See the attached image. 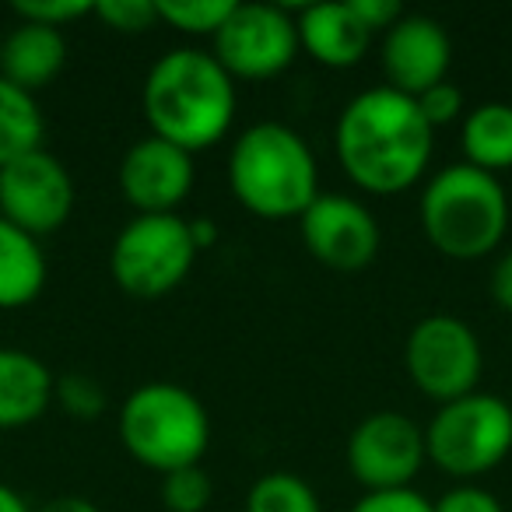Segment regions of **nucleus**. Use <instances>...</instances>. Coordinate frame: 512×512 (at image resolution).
Segmentation results:
<instances>
[{
    "label": "nucleus",
    "instance_id": "f257e3e1",
    "mask_svg": "<svg viewBox=\"0 0 512 512\" xmlns=\"http://www.w3.org/2000/svg\"><path fill=\"white\" fill-rule=\"evenodd\" d=\"M435 130L418 102L393 88H365L341 109L334 151L348 179L365 193L393 197L425 176L432 162Z\"/></svg>",
    "mask_w": 512,
    "mask_h": 512
},
{
    "label": "nucleus",
    "instance_id": "f03ea898",
    "mask_svg": "<svg viewBox=\"0 0 512 512\" xmlns=\"http://www.w3.org/2000/svg\"><path fill=\"white\" fill-rule=\"evenodd\" d=\"M141 106L155 137L183 151L214 148L235 120V81L211 53L176 46L151 64Z\"/></svg>",
    "mask_w": 512,
    "mask_h": 512
},
{
    "label": "nucleus",
    "instance_id": "7ed1b4c3",
    "mask_svg": "<svg viewBox=\"0 0 512 512\" xmlns=\"http://www.w3.org/2000/svg\"><path fill=\"white\" fill-rule=\"evenodd\" d=\"M228 186L256 218L299 221L302 211L320 197L316 155L299 130L274 120L253 123L232 144Z\"/></svg>",
    "mask_w": 512,
    "mask_h": 512
},
{
    "label": "nucleus",
    "instance_id": "20e7f679",
    "mask_svg": "<svg viewBox=\"0 0 512 512\" xmlns=\"http://www.w3.org/2000/svg\"><path fill=\"white\" fill-rule=\"evenodd\" d=\"M509 197L498 176L467 162L439 169L425 183L418 218L425 239L449 260H481L502 246L509 232Z\"/></svg>",
    "mask_w": 512,
    "mask_h": 512
},
{
    "label": "nucleus",
    "instance_id": "39448f33",
    "mask_svg": "<svg viewBox=\"0 0 512 512\" xmlns=\"http://www.w3.org/2000/svg\"><path fill=\"white\" fill-rule=\"evenodd\" d=\"M120 442L141 467L155 474L197 467L211 442L207 407L179 383H144L120 407Z\"/></svg>",
    "mask_w": 512,
    "mask_h": 512
},
{
    "label": "nucleus",
    "instance_id": "423d86ee",
    "mask_svg": "<svg viewBox=\"0 0 512 512\" xmlns=\"http://www.w3.org/2000/svg\"><path fill=\"white\" fill-rule=\"evenodd\" d=\"M425 453L463 484L488 474L512 453V407L481 390L442 404L425 428Z\"/></svg>",
    "mask_w": 512,
    "mask_h": 512
},
{
    "label": "nucleus",
    "instance_id": "0eeeda50",
    "mask_svg": "<svg viewBox=\"0 0 512 512\" xmlns=\"http://www.w3.org/2000/svg\"><path fill=\"white\" fill-rule=\"evenodd\" d=\"M190 221L179 214H137L109 249V274L134 299H162L190 278L197 264Z\"/></svg>",
    "mask_w": 512,
    "mask_h": 512
},
{
    "label": "nucleus",
    "instance_id": "6e6552de",
    "mask_svg": "<svg viewBox=\"0 0 512 512\" xmlns=\"http://www.w3.org/2000/svg\"><path fill=\"white\" fill-rule=\"evenodd\" d=\"M404 365L411 383L442 407L477 393L484 372V351L470 323L449 313H432L414 323L407 334Z\"/></svg>",
    "mask_w": 512,
    "mask_h": 512
},
{
    "label": "nucleus",
    "instance_id": "1a4fd4ad",
    "mask_svg": "<svg viewBox=\"0 0 512 512\" xmlns=\"http://www.w3.org/2000/svg\"><path fill=\"white\" fill-rule=\"evenodd\" d=\"M211 43V57L225 67L232 81L278 78L302 50L292 11L278 4H239V0Z\"/></svg>",
    "mask_w": 512,
    "mask_h": 512
},
{
    "label": "nucleus",
    "instance_id": "9d476101",
    "mask_svg": "<svg viewBox=\"0 0 512 512\" xmlns=\"http://www.w3.org/2000/svg\"><path fill=\"white\" fill-rule=\"evenodd\" d=\"M425 453V428L400 411H372L348 439V470L365 491L414 488Z\"/></svg>",
    "mask_w": 512,
    "mask_h": 512
},
{
    "label": "nucleus",
    "instance_id": "9b49d317",
    "mask_svg": "<svg viewBox=\"0 0 512 512\" xmlns=\"http://www.w3.org/2000/svg\"><path fill=\"white\" fill-rule=\"evenodd\" d=\"M74 211V179L67 165L46 148L15 158L0 169V218L29 232L53 235Z\"/></svg>",
    "mask_w": 512,
    "mask_h": 512
},
{
    "label": "nucleus",
    "instance_id": "f8f14e48",
    "mask_svg": "<svg viewBox=\"0 0 512 512\" xmlns=\"http://www.w3.org/2000/svg\"><path fill=\"white\" fill-rule=\"evenodd\" d=\"M302 246L330 271H365L379 253V221L362 200L320 193L299 218Z\"/></svg>",
    "mask_w": 512,
    "mask_h": 512
},
{
    "label": "nucleus",
    "instance_id": "ddd939ff",
    "mask_svg": "<svg viewBox=\"0 0 512 512\" xmlns=\"http://www.w3.org/2000/svg\"><path fill=\"white\" fill-rule=\"evenodd\" d=\"M193 155L148 134L130 144L116 169V183L137 214H176L193 190Z\"/></svg>",
    "mask_w": 512,
    "mask_h": 512
},
{
    "label": "nucleus",
    "instance_id": "4468645a",
    "mask_svg": "<svg viewBox=\"0 0 512 512\" xmlns=\"http://www.w3.org/2000/svg\"><path fill=\"white\" fill-rule=\"evenodd\" d=\"M453 39L446 25L428 15H404L383 32V74L386 88L418 99L421 92L449 81Z\"/></svg>",
    "mask_w": 512,
    "mask_h": 512
},
{
    "label": "nucleus",
    "instance_id": "2eb2a0df",
    "mask_svg": "<svg viewBox=\"0 0 512 512\" xmlns=\"http://www.w3.org/2000/svg\"><path fill=\"white\" fill-rule=\"evenodd\" d=\"M295 29L299 46L323 67L348 71L362 64V57L372 46V32L355 15L348 0L344 4H306L295 11Z\"/></svg>",
    "mask_w": 512,
    "mask_h": 512
},
{
    "label": "nucleus",
    "instance_id": "dca6fc26",
    "mask_svg": "<svg viewBox=\"0 0 512 512\" xmlns=\"http://www.w3.org/2000/svg\"><path fill=\"white\" fill-rule=\"evenodd\" d=\"M57 376L43 358L22 348H0V432L36 425L53 404Z\"/></svg>",
    "mask_w": 512,
    "mask_h": 512
},
{
    "label": "nucleus",
    "instance_id": "f3484780",
    "mask_svg": "<svg viewBox=\"0 0 512 512\" xmlns=\"http://www.w3.org/2000/svg\"><path fill=\"white\" fill-rule=\"evenodd\" d=\"M67 64V39L60 29L18 22L0 46V78L36 95L39 88L53 85Z\"/></svg>",
    "mask_w": 512,
    "mask_h": 512
},
{
    "label": "nucleus",
    "instance_id": "a211bd4d",
    "mask_svg": "<svg viewBox=\"0 0 512 512\" xmlns=\"http://www.w3.org/2000/svg\"><path fill=\"white\" fill-rule=\"evenodd\" d=\"M46 256L39 239L0 218V309H25L46 288Z\"/></svg>",
    "mask_w": 512,
    "mask_h": 512
},
{
    "label": "nucleus",
    "instance_id": "6ab92c4d",
    "mask_svg": "<svg viewBox=\"0 0 512 512\" xmlns=\"http://www.w3.org/2000/svg\"><path fill=\"white\" fill-rule=\"evenodd\" d=\"M460 144L467 165L481 172H509L512 169V106L509 102H481L467 109L460 123Z\"/></svg>",
    "mask_w": 512,
    "mask_h": 512
},
{
    "label": "nucleus",
    "instance_id": "aec40b11",
    "mask_svg": "<svg viewBox=\"0 0 512 512\" xmlns=\"http://www.w3.org/2000/svg\"><path fill=\"white\" fill-rule=\"evenodd\" d=\"M46 120L36 95L0 78V169L43 148Z\"/></svg>",
    "mask_w": 512,
    "mask_h": 512
},
{
    "label": "nucleus",
    "instance_id": "412c9836",
    "mask_svg": "<svg viewBox=\"0 0 512 512\" xmlns=\"http://www.w3.org/2000/svg\"><path fill=\"white\" fill-rule=\"evenodd\" d=\"M242 512H323V505L306 477L292 470H271L249 484Z\"/></svg>",
    "mask_w": 512,
    "mask_h": 512
},
{
    "label": "nucleus",
    "instance_id": "4be33fe9",
    "mask_svg": "<svg viewBox=\"0 0 512 512\" xmlns=\"http://www.w3.org/2000/svg\"><path fill=\"white\" fill-rule=\"evenodd\" d=\"M235 0H158V22L186 32V36H211L232 15Z\"/></svg>",
    "mask_w": 512,
    "mask_h": 512
},
{
    "label": "nucleus",
    "instance_id": "5701e85b",
    "mask_svg": "<svg viewBox=\"0 0 512 512\" xmlns=\"http://www.w3.org/2000/svg\"><path fill=\"white\" fill-rule=\"evenodd\" d=\"M158 495H162V505L169 512H204L214 498V484L207 477V470L197 463V467H183L165 474Z\"/></svg>",
    "mask_w": 512,
    "mask_h": 512
},
{
    "label": "nucleus",
    "instance_id": "b1692460",
    "mask_svg": "<svg viewBox=\"0 0 512 512\" xmlns=\"http://www.w3.org/2000/svg\"><path fill=\"white\" fill-rule=\"evenodd\" d=\"M53 400H60V407L78 421L102 418L106 407H109L106 386H102L95 376H88V372H67V376H60Z\"/></svg>",
    "mask_w": 512,
    "mask_h": 512
},
{
    "label": "nucleus",
    "instance_id": "393cba45",
    "mask_svg": "<svg viewBox=\"0 0 512 512\" xmlns=\"http://www.w3.org/2000/svg\"><path fill=\"white\" fill-rule=\"evenodd\" d=\"M92 15L123 36H137V32L162 25L158 22V0H99V4H92Z\"/></svg>",
    "mask_w": 512,
    "mask_h": 512
},
{
    "label": "nucleus",
    "instance_id": "a878e982",
    "mask_svg": "<svg viewBox=\"0 0 512 512\" xmlns=\"http://www.w3.org/2000/svg\"><path fill=\"white\" fill-rule=\"evenodd\" d=\"M15 15L22 18V22L64 32V25L92 15V4H88V0H18Z\"/></svg>",
    "mask_w": 512,
    "mask_h": 512
},
{
    "label": "nucleus",
    "instance_id": "bb28decb",
    "mask_svg": "<svg viewBox=\"0 0 512 512\" xmlns=\"http://www.w3.org/2000/svg\"><path fill=\"white\" fill-rule=\"evenodd\" d=\"M414 102H418L421 116H425L432 130L449 127V123L467 116V109H463V92L453 85V81H442V85L428 88V92H421Z\"/></svg>",
    "mask_w": 512,
    "mask_h": 512
},
{
    "label": "nucleus",
    "instance_id": "cd10ccee",
    "mask_svg": "<svg viewBox=\"0 0 512 512\" xmlns=\"http://www.w3.org/2000/svg\"><path fill=\"white\" fill-rule=\"evenodd\" d=\"M432 512H505V509L495 491L467 481V484H456V488L442 491L432 502Z\"/></svg>",
    "mask_w": 512,
    "mask_h": 512
},
{
    "label": "nucleus",
    "instance_id": "c85d7f7f",
    "mask_svg": "<svg viewBox=\"0 0 512 512\" xmlns=\"http://www.w3.org/2000/svg\"><path fill=\"white\" fill-rule=\"evenodd\" d=\"M351 512H432V502L414 488L365 491V495L351 505Z\"/></svg>",
    "mask_w": 512,
    "mask_h": 512
},
{
    "label": "nucleus",
    "instance_id": "c756f323",
    "mask_svg": "<svg viewBox=\"0 0 512 512\" xmlns=\"http://www.w3.org/2000/svg\"><path fill=\"white\" fill-rule=\"evenodd\" d=\"M355 15L365 22V29L376 36V32H386L404 18V8H400V0H348Z\"/></svg>",
    "mask_w": 512,
    "mask_h": 512
},
{
    "label": "nucleus",
    "instance_id": "7c9ffc66",
    "mask_svg": "<svg viewBox=\"0 0 512 512\" xmlns=\"http://www.w3.org/2000/svg\"><path fill=\"white\" fill-rule=\"evenodd\" d=\"M491 299L502 313L512 316V249H505L491 267Z\"/></svg>",
    "mask_w": 512,
    "mask_h": 512
},
{
    "label": "nucleus",
    "instance_id": "2f4dec72",
    "mask_svg": "<svg viewBox=\"0 0 512 512\" xmlns=\"http://www.w3.org/2000/svg\"><path fill=\"white\" fill-rule=\"evenodd\" d=\"M36 512H102V509L85 495H57V498H50V502L39 505Z\"/></svg>",
    "mask_w": 512,
    "mask_h": 512
},
{
    "label": "nucleus",
    "instance_id": "473e14b6",
    "mask_svg": "<svg viewBox=\"0 0 512 512\" xmlns=\"http://www.w3.org/2000/svg\"><path fill=\"white\" fill-rule=\"evenodd\" d=\"M190 235L200 253H204V249H211L214 242H218V225H214L211 218H197V221H190Z\"/></svg>",
    "mask_w": 512,
    "mask_h": 512
},
{
    "label": "nucleus",
    "instance_id": "72a5a7b5",
    "mask_svg": "<svg viewBox=\"0 0 512 512\" xmlns=\"http://www.w3.org/2000/svg\"><path fill=\"white\" fill-rule=\"evenodd\" d=\"M0 512H32V505L25 502V498L18 495L11 484L0 481Z\"/></svg>",
    "mask_w": 512,
    "mask_h": 512
},
{
    "label": "nucleus",
    "instance_id": "f704fd0d",
    "mask_svg": "<svg viewBox=\"0 0 512 512\" xmlns=\"http://www.w3.org/2000/svg\"><path fill=\"white\" fill-rule=\"evenodd\" d=\"M0 46H4V36H0Z\"/></svg>",
    "mask_w": 512,
    "mask_h": 512
}]
</instances>
